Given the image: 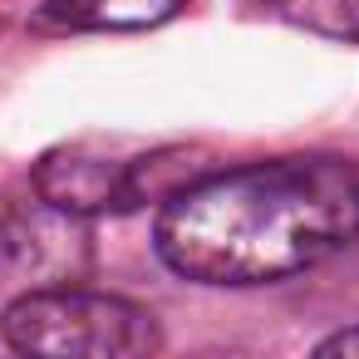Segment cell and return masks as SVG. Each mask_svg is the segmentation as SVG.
<instances>
[{"mask_svg": "<svg viewBox=\"0 0 359 359\" xmlns=\"http://www.w3.org/2000/svg\"><path fill=\"white\" fill-rule=\"evenodd\" d=\"M89 217L40 202L35 217H11L0 236V271H15L30 285H69L89 261Z\"/></svg>", "mask_w": 359, "mask_h": 359, "instance_id": "cell-4", "label": "cell"}, {"mask_svg": "<svg viewBox=\"0 0 359 359\" xmlns=\"http://www.w3.org/2000/svg\"><path fill=\"white\" fill-rule=\"evenodd\" d=\"M0 339L20 354L60 359H128L158 354L163 325L148 305L89 285H30L0 315Z\"/></svg>", "mask_w": 359, "mask_h": 359, "instance_id": "cell-2", "label": "cell"}, {"mask_svg": "<svg viewBox=\"0 0 359 359\" xmlns=\"http://www.w3.org/2000/svg\"><path fill=\"white\" fill-rule=\"evenodd\" d=\"M241 6H251V11H266V15H285L295 0H241Z\"/></svg>", "mask_w": 359, "mask_h": 359, "instance_id": "cell-8", "label": "cell"}, {"mask_svg": "<svg viewBox=\"0 0 359 359\" xmlns=\"http://www.w3.org/2000/svg\"><path fill=\"white\" fill-rule=\"evenodd\" d=\"M315 354H349V359H354V354H359V325H354V330H339V334H330V339H320Z\"/></svg>", "mask_w": 359, "mask_h": 359, "instance_id": "cell-7", "label": "cell"}, {"mask_svg": "<svg viewBox=\"0 0 359 359\" xmlns=\"http://www.w3.org/2000/svg\"><path fill=\"white\" fill-rule=\"evenodd\" d=\"M35 197L74 212V217H109V212H138L133 197V158H114L94 143H60L50 148L35 172Z\"/></svg>", "mask_w": 359, "mask_h": 359, "instance_id": "cell-3", "label": "cell"}, {"mask_svg": "<svg viewBox=\"0 0 359 359\" xmlns=\"http://www.w3.org/2000/svg\"><path fill=\"white\" fill-rule=\"evenodd\" d=\"M6 222H11V212H6V207H0V236H6Z\"/></svg>", "mask_w": 359, "mask_h": 359, "instance_id": "cell-9", "label": "cell"}, {"mask_svg": "<svg viewBox=\"0 0 359 359\" xmlns=\"http://www.w3.org/2000/svg\"><path fill=\"white\" fill-rule=\"evenodd\" d=\"M280 20L305 25V30L330 35V40H354L359 45V0H295Z\"/></svg>", "mask_w": 359, "mask_h": 359, "instance_id": "cell-6", "label": "cell"}, {"mask_svg": "<svg viewBox=\"0 0 359 359\" xmlns=\"http://www.w3.org/2000/svg\"><path fill=\"white\" fill-rule=\"evenodd\" d=\"M359 236V168L330 153L207 172L163 202L153 241L192 285H271L339 256Z\"/></svg>", "mask_w": 359, "mask_h": 359, "instance_id": "cell-1", "label": "cell"}, {"mask_svg": "<svg viewBox=\"0 0 359 359\" xmlns=\"http://www.w3.org/2000/svg\"><path fill=\"white\" fill-rule=\"evenodd\" d=\"M192 0H45L35 11V30L60 35H133L177 20Z\"/></svg>", "mask_w": 359, "mask_h": 359, "instance_id": "cell-5", "label": "cell"}]
</instances>
